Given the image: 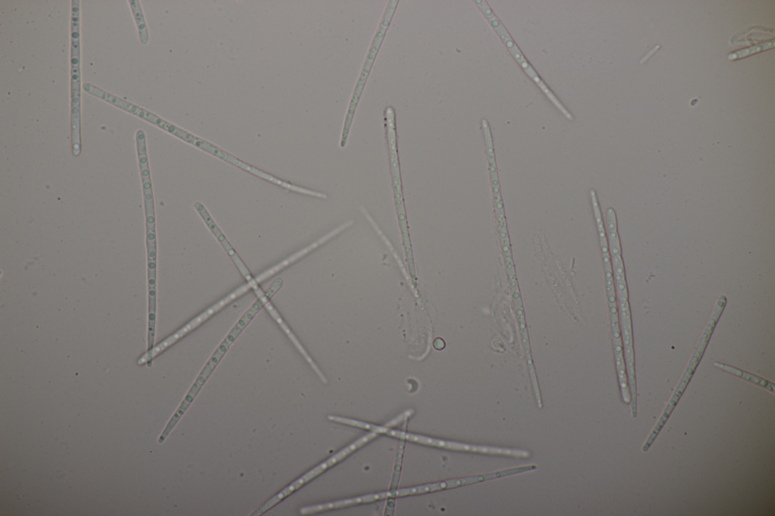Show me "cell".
<instances>
[{
    "mask_svg": "<svg viewBox=\"0 0 775 516\" xmlns=\"http://www.w3.org/2000/svg\"><path fill=\"white\" fill-rule=\"evenodd\" d=\"M709 337H711V335H708L706 332H705L703 335L702 339H701L699 342L695 353H693V357L691 359L687 370L686 371H685L683 377L680 383L679 384L678 388L676 389L672 399L666 406L662 416H660L654 430L651 432L650 436L645 441V443L643 444L641 449L643 452H648V450L650 449L652 443H654V441L659 436L660 432L662 431L668 420L670 419V417L673 412L675 407H676L677 404H678L685 389H686L688 384L689 383L692 375H693V373L695 372L696 368L700 363V360L704 355V352L706 347L708 340H709Z\"/></svg>",
    "mask_w": 775,
    "mask_h": 516,
    "instance_id": "obj_1",
    "label": "cell"
},
{
    "mask_svg": "<svg viewBox=\"0 0 775 516\" xmlns=\"http://www.w3.org/2000/svg\"><path fill=\"white\" fill-rule=\"evenodd\" d=\"M251 286L249 284L244 285L242 286V287L230 294L229 296H227L224 299L217 303L215 305L211 307V308L205 311V312L193 319L190 323L186 325L184 327L182 328V329L171 335V337H170L165 341L161 342L159 345L157 346L156 348H153L152 350L147 352L145 355H144L140 359H139L138 364L140 365H143L145 363H149L150 362H151V360L154 357H156L157 355L161 353L162 351H164L170 346H172L173 344L178 341L179 339L183 338L187 333H189L190 332L193 330L195 328H197L202 323L206 321L208 318L213 315L215 313L217 312V311L227 305L228 303L231 302L236 298L240 296L241 294L248 292Z\"/></svg>",
    "mask_w": 775,
    "mask_h": 516,
    "instance_id": "obj_2",
    "label": "cell"
},
{
    "mask_svg": "<svg viewBox=\"0 0 775 516\" xmlns=\"http://www.w3.org/2000/svg\"><path fill=\"white\" fill-rule=\"evenodd\" d=\"M475 3L479 8L480 11L486 16L489 23L491 24L493 29L496 31L497 35L500 37L505 46L508 47L509 51L514 57V59L519 62L521 67L524 69L528 76L541 88L542 91L544 94L548 93L549 90V87L544 84V82L538 77L531 65L526 60L523 54H522L519 50L518 46L513 42L508 30H506L501 22L494 15L490 7H489L487 3L483 1V0H478Z\"/></svg>",
    "mask_w": 775,
    "mask_h": 516,
    "instance_id": "obj_3",
    "label": "cell"
},
{
    "mask_svg": "<svg viewBox=\"0 0 775 516\" xmlns=\"http://www.w3.org/2000/svg\"><path fill=\"white\" fill-rule=\"evenodd\" d=\"M263 306V302L259 299L254 303V304H253V305L250 308L247 312L244 314L240 319V321L238 323H236L230 334L227 335L226 339L223 341L222 345H220L217 348L214 355L211 356V359L208 360V362L207 363L206 366L204 367L202 371L199 375L197 380L203 384H205V382L209 377V375L211 374L212 372H213L216 366L220 362V360L222 359V358L225 355L228 348H230L235 339L239 337V335L241 333V332L250 323L251 319L254 318L256 314H258L259 311L262 310Z\"/></svg>",
    "mask_w": 775,
    "mask_h": 516,
    "instance_id": "obj_4",
    "label": "cell"
},
{
    "mask_svg": "<svg viewBox=\"0 0 775 516\" xmlns=\"http://www.w3.org/2000/svg\"><path fill=\"white\" fill-rule=\"evenodd\" d=\"M149 278V337H154L157 314V237L154 224H147Z\"/></svg>",
    "mask_w": 775,
    "mask_h": 516,
    "instance_id": "obj_5",
    "label": "cell"
},
{
    "mask_svg": "<svg viewBox=\"0 0 775 516\" xmlns=\"http://www.w3.org/2000/svg\"><path fill=\"white\" fill-rule=\"evenodd\" d=\"M337 422H339V423H342V424L353 425V427H358V428H361V429H366V430H370V431L377 432V433H384V434H386V435H388V436L397 437V438H402V439H406V440H409V441H414V442H418V443H420V444H423V445L436 446V447H444V448L455 450H463V452L465 449V444L456 443V442H452V441H442V440L434 439V438H427V437H424V436H416V435H413V434H409V433H405V432H403L395 431V430H393V429H389L386 428V427H377V425H374L369 424V423H366V422H360V421L350 420V419H347V418H344V417H339V416L337 418Z\"/></svg>",
    "mask_w": 775,
    "mask_h": 516,
    "instance_id": "obj_6",
    "label": "cell"
},
{
    "mask_svg": "<svg viewBox=\"0 0 775 516\" xmlns=\"http://www.w3.org/2000/svg\"><path fill=\"white\" fill-rule=\"evenodd\" d=\"M389 148L390 152L391 181H393L397 217L400 228H401L404 237V244H406V248H409V232H407V221L402 193L401 174H400L397 143H389Z\"/></svg>",
    "mask_w": 775,
    "mask_h": 516,
    "instance_id": "obj_7",
    "label": "cell"
},
{
    "mask_svg": "<svg viewBox=\"0 0 775 516\" xmlns=\"http://www.w3.org/2000/svg\"><path fill=\"white\" fill-rule=\"evenodd\" d=\"M499 478V472H494L480 474V476L470 477L464 479H454L443 482L436 483V484L400 489L398 490L394 491V497L432 492V491L472 485L476 484V483L497 479Z\"/></svg>",
    "mask_w": 775,
    "mask_h": 516,
    "instance_id": "obj_8",
    "label": "cell"
},
{
    "mask_svg": "<svg viewBox=\"0 0 775 516\" xmlns=\"http://www.w3.org/2000/svg\"><path fill=\"white\" fill-rule=\"evenodd\" d=\"M624 350L626 362L627 377L629 380V386L631 395V413L633 418L638 416L637 391H636V379L634 371V355L633 349V340L631 323L622 322Z\"/></svg>",
    "mask_w": 775,
    "mask_h": 516,
    "instance_id": "obj_9",
    "label": "cell"
},
{
    "mask_svg": "<svg viewBox=\"0 0 775 516\" xmlns=\"http://www.w3.org/2000/svg\"><path fill=\"white\" fill-rule=\"evenodd\" d=\"M195 208H197L200 215L204 218V220H205L211 231L214 233L217 240L220 241V243L222 244L227 253H229V256L233 260L236 266L238 267L242 274L244 276V278H247L249 284L251 286V288L254 290L259 288L258 282L252 278L246 265L243 264V262L240 258L238 253H236V252L232 248L231 244L228 242L222 232L220 231L219 228L214 222L213 219L211 218L205 207H204L201 203L197 202L195 204Z\"/></svg>",
    "mask_w": 775,
    "mask_h": 516,
    "instance_id": "obj_10",
    "label": "cell"
},
{
    "mask_svg": "<svg viewBox=\"0 0 775 516\" xmlns=\"http://www.w3.org/2000/svg\"><path fill=\"white\" fill-rule=\"evenodd\" d=\"M282 285L283 281L281 280V278H277V280L274 281L270 287H269L265 292L262 291V292L257 294V296H258V299L263 302L264 306L276 319V321L280 324V326L282 327V329L285 331V333L288 335V337L292 341V342L295 344V346L300 350L301 353L304 355L308 362L313 366L317 373L322 376L319 370H318L316 365H314V364L313 363V360L310 358V357L307 354V352L305 350L303 347L301 346L299 340L296 338L295 335H293L288 326L285 324V323L283 321V319L281 318L280 314L277 313V311L270 302V299H271V297L274 296V294L281 288Z\"/></svg>",
    "mask_w": 775,
    "mask_h": 516,
    "instance_id": "obj_11",
    "label": "cell"
},
{
    "mask_svg": "<svg viewBox=\"0 0 775 516\" xmlns=\"http://www.w3.org/2000/svg\"><path fill=\"white\" fill-rule=\"evenodd\" d=\"M387 497H394V491L376 495H369L354 499H344V501H339L334 503L304 507L303 508V509H301L300 512L301 514L303 515L312 514L331 509H338V508L348 506L357 504L373 502L375 501H379V499H386Z\"/></svg>",
    "mask_w": 775,
    "mask_h": 516,
    "instance_id": "obj_12",
    "label": "cell"
},
{
    "mask_svg": "<svg viewBox=\"0 0 775 516\" xmlns=\"http://www.w3.org/2000/svg\"><path fill=\"white\" fill-rule=\"evenodd\" d=\"M139 163H140L141 173L143 180V193L145 206V215L146 217H154V199L152 188V182L150 173L148 157H147L146 152H141L138 154Z\"/></svg>",
    "mask_w": 775,
    "mask_h": 516,
    "instance_id": "obj_13",
    "label": "cell"
},
{
    "mask_svg": "<svg viewBox=\"0 0 775 516\" xmlns=\"http://www.w3.org/2000/svg\"><path fill=\"white\" fill-rule=\"evenodd\" d=\"M714 366L718 368H720V370L722 371L730 373L733 375H736L737 376V377L743 379L750 383H753L756 384V386L765 389L767 391L772 393V394H774V384L760 377V376L747 373L745 371L740 370V368H738L736 367L724 364L720 362H715Z\"/></svg>",
    "mask_w": 775,
    "mask_h": 516,
    "instance_id": "obj_14",
    "label": "cell"
},
{
    "mask_svg": "<svg viewBox=\"0 0 775 516\" xmlns=\"http://www.w3.org/2000/svg\"><path fill=\"white\" fill-rule=\"evenodd\" d=\"M483 127L484 130L487 147L489 170H490L492 184L493 186V194L495 195V198L500 197L499 181V177H497V171L495 159L492 139L490 132V128H489L488 123L486 119L483 120Z\"/></svg>",
    "mask_w": 775,
    "mask_h": 516,
    "instance_id": "obj_15",
    "label": "cell"
},
{
    "mask_svg": "<svg viewBox=\"0 0 775 516\" xmlns=\"http://www.w3.org/2000/svg\"><path fill=\"white\" fill-rule=\"evenodd\" d=\"M129 3L130 8H132V11L136 23L141 42L145 45L149 42V33L148 30H147L141 2L136 1V0H132V1H129Z\"/></svg>",
    "mask_w": 775,
    "mask_h": 516,
    "instance_id": "obj_16",
    "label": "cell"
},
{
    "mask_svg": "<svg viewBox=\"0 0 775 516\" xmlns=\"http://www.w3.org/2000/svg\"><path fill=\"white\" fill-rule=\"evenodd\" d=\"M323 241H325V240H321V241H319L317 243H314V244L311 245V247H308V248H307V249H304V250H303L300 252H298L297 253H296L295 256H293L290 257L289 258L283 261L282 263H280V265L273 267L271 269L267 270V272H265V274H263L260 275V276L257 277L256 281L258 283L260 282H262L263 281L266 280V278H267L269 276H271L274 275L275 273L278 272L279 270H280L283 267L288 266L289 265L292 263V262L296 260L300 257L305 255V253H307L308 251L314 249L316 247H317L318 244L321 243Z\"/></svg>",
    "mask_w": 775,
    "mask_h": 516,
    "instance_id": "obj_17",
    "label": "cell"
},
{
    "mask_svg": "<svg viewBox=\"0 0 775 516\" xmlns=\"http://www.w3.org/2000/svg\"><path fill=\"white\" fill-rule=\"evenodd\" d=\"M774 39H772L771 41H767V42H765V43L761 44L760 45H757V46H753V47L745 48V50H742V51H738L736 53H731L728 56V59L731 61H734V60H740V59H743L746 56H748V55H754V54H756V53H761V52L767 51V50H769V48H774Z\"/></svg>",
    "mask_w": 775,
    "mask_h": 516,
    "instance_id": "obj_18",
    "label": "cell"
},
{
    "mask_svg": "<svg viewBox=\"0 0 775 516\" xmlns=\"http://www.w3.org/2000/svg\"><path fill=\"white\" fill-rule=\"evenodd\" d=\"M620 311H621L622 321L630 322V311L627 301H619Z\"/></svg>",
    "mask_w": 775,
    "mask_h": 516,
    "instance_id": "obj_19",
    "label": "cell"
},
{
    "mask_svg": "<svg viewBox=\"0 0 775 516\" xmlns=\"http://www.w3.org/2000/svg\"><path fill=\"white\" fill-rule=\"evenodd\" d=\"M612 337H613V340L615 341L622 340L619 327L612 328Z\"/></svg>",
    "mask_w": 775,
    "mask_h": 516,
    "instance_id": "obj_20",
    "label": "cell"
},
{
    "mask_svg": "<svg viewBox=\"0 0 775 516\" xmlns=\"http://www.w3.org/2000/svg\"><path fill=\"white\" fill-rule=\"evenodd\" d=\"M607 299L609 305H616V297L615 292L607 294Z\"/></svg>",
    "mask_w": 775,
    "mask_h": 516,
    "instance_id": "obj_21",
    "label": "cell"
},
{
    "mask_svg": "<svg viewBox=\"0 0 775 516\" xmlns=\"http://www.w3.org/2000/svg\"><path fill=\"white\" fill-rule=\"evenodd\" d=\"M610 317L618 316L617 305H609Z\"/></svg>",
    "mask_w": 775,
    "mask_h": 516,
    "instance_id": "obj_22",
    "label": "cell"
},
{
    "mask_svg": "<svg viewBox=\"0 0 775 516\" xmlns=\"http://www.w3.org/2000/svg\"><path fill=\"white\" fill-rule=\"evenodd\" d=\"M516 314H517L518 319H524V311L523 308H522V306L516 307Z\"/></svg>",
    "mask_w": 775,
    "mask_h": 516,
    "instance_id": "obj_23",
    "label": "cell"
},
{
    "mask_svg": "<svg viewBox=\"0 0 775 516\" xmlns=\"http://www.w3.org/2000/svg\"><path fill=\"white\" fill-rule=\"evenodd\" d=\"M512 296H513V299H514V301H520V296H519V291H513V294H512Z\"/></svg>",
    "mask_w": 775,
    "mask_h": 516,
    "instance_id": "obj_24",
    "label": "cell"
}]
</instances>
